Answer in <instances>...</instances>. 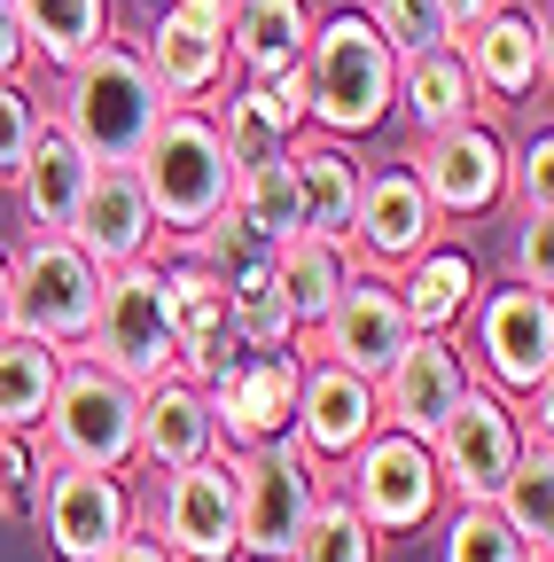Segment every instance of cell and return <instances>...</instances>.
Returning <instances> with one entry per match:
<instances>
[{"instance_id":"1","label":"cell","mask_w":554,"mask_h":562,"mask_svg":"<svg viewBox=\"0 0 554 562\" xmlns=\"http://www.w3.org/2000/svg\"><path fill=\"white\" fill-rule=\"evenodd\" d=\"M297 70H305V125H320L328 140H368V133L391 125L398 55L368 24V9L313 16V40H305V63Z\"/></svg>"},{"instance_id":"2","label":"cell","mask_w":554,"mask_h":562,"mask_svg":"<svg viewBox=\"0 0 554 562\" xmlns=\"http://www.w3.org/2000/svg\"><path fill=\"white\" fill-rule=\"evenodd\" d=\"M47 117L71 133L94 165H133V157L149 149L157 117H165V94H157V79H149L142 47L102 40V47H87L79 63H63V87H55V110H47Z\"/></svg>"},{"instance_id":"3","label":"cell","mask_w":554,"mask_h":562,"mask_svg":"<svg viewBox=\"0 0 554 562\" xmlns=\"http://www.w3.org/2000/svg\"><path fill=\"white\" fill-rule=\"evenodd\" d=\"M133 172L149 188V211H157L165 243H195L227 211V188H235V165H227L219 125H212L203 102H165L149 149L133 157Z\"/></svg>"},{"instance_id":"4","label":"cell","mask_w":554,"mask_h":562,"mask_svg":"<svg viewBox=\"0 0 554 562\" xmlns=\"http://www.w3.org/2000/svg\"><path fill=\"white\" fill-rule=\"evenodd\" d=\"M133 430H142V391L125 375H110L102 360L71 351L63 360V383L39 414V438H47V461H79V469H133Z\"/></svg>"},{"instance_id":"5","label":"cell","mask_w":554,"mask_h":562,"mask_svg":"<svg viewBox=\"0 0 554 562\" xmlns=\"http://www.w3.org/2000/svg\"><path fill=\"white\" fill-rule=\"evenodd\" d=\"M87 360H102L110 375H125L133 391H149L157 375H180L172 360V313H165V258H133L102 273L94 297V328H87Z\"/></svg>"},{"instance_id":"6","label":"cell","mask_w":554,"mask_h":562,"mask_svg":"<svg viewBox=\"0 0 554 562\" xmlns=\"http://www.w3.org/2000/svg\"><path fill=\"white\" fill-rule=\"evenodd\" d=\"M461 328H468L461 351H476V368L493 375V391L508 406L546 398V383H554V297L546 290H523V281L484 290Z\"/></svg>"},{"instance_id":"7","label":"cell","mask_w":554,"mask_h":562,"mask_svg":"<svg viewBox=\"0 0 554 562\" xmlns=\"http://www.w3.org/2000/svg\"><path fill=\"white\" fill-rule=\"evenodd\" d=\"M227 461H235V508H242V562H290L328 476L305 461L297 438H273V446H250Z\"/></svg>"},{"instance_id":"8","label":"cell","mask_w":554,"mask_h":562,"mask_svg":"<svg viewBox=\"0 0 554 562\" xmlns=\"http://www.w3.org/2000/svg\"><path fill=\"white\" fill-rule=\"evenodd\" d=\"M343 501L368 516V531H375V539H406V531L438 524L445 484H438V461H430V446H422V438H406V430H375L352 461H343Z\"/></svg>"},{"instance_id":"9","label":"cell","mask_w":554,"mask_h":562,"mask_svg":"<svg viewBox=\"0 0 554 562\" xmlns=\"http://www.w3.org/2000/svg\"><path fill=\"white\" fill-rule=\"evenodd\" d=\"M9 281H16V328L24 336H47L55 351H79L87 344L94 297H102V266L71 235H32L9 258Z\"/></svg>"},{"instance_id":"10","label":"cell","mask_w":554,"mask_h":562,"mask_svg":"<svg viewBox=\"0 0 554 562\" xmlns=\"http://www.w3.org/2000/svg\"><path fill=\"white\" fill-rule=\"evenodd\" d=\"M430 461H438V484H445V501H493L508 461L523 453V422L500 391H484L468 375V391L453 398V414L438 422V430L422 438Z\"/></svg>"},{"instance_id":"11","label":"cell","mask_w":554,"mask_h":562,"mask_svg":"<svg viewBox=\"0 0 554 562\" xmlns=\"http://www.w3.org/2000/svg\"><path fill=\"white\" fill-rule=\"evenodd\" d=\"M32 524L55 562H102L110 539L133 524V492L117 469H79V461H47L39 469V501Z\"/></svg>"},{"instance_id":"12","label":"cell","mask_w":554,"mask_h":562,"mask_svg":"<svg viewBox=\"0 0 554 562\" xmlns=\"http://www.w3.org/2000/svg\"><path fill=\"white\" fill-rule=\"evenodd\" d=\"M414 180H422V195L438 203V220H484V211L508 203V140L484 125L476 110L430 140H414Z\"/></svg>"},{"instance_id":"13","label":"cell","mask_w":554,"mask_h":562,"mask_svg":"<svg viewBox=\"0 0 554 562\" xmlns=\"http://www.w3.org/2000/svg\"><path fill=\"white\" fill-rule=\"evenodd\" d=\"M297 375H305V351H242V360H227L212 383H203V398H212V422H219V446L227 453H250V446H273L290 438L297 422Z\"/></svg>"},{"instance_id":"14","label":"cell","mask_w":554,"mask_h":562,"mask_svg":"<svg viewBox=\"0 0 554 562\" xmlns=\"http://www.w3.org/2000/svg\"><path fill=\"white\" fill-rule=\"evenodd\" d=\"M157 539L180 562H242V508H235V461L227 453H203V461L165 476Z\"/></svg>"},{"instance_id":"15","label":"cell","mask_w":554,"mask_h":562,"mask_svg":"<svg viewBox=\"0 0 554 562\" xmlns=\"http://www.w3.org/2000/svg\"><path fill=\"white\" fill-rule=\"evenodd\" d=\"M468 351L461 336H438V328H414L391 368L375 375V406H383V430H406V438H430L438 422L453 414V398L468 391Z\"/></svg>"},{"instance_id":"16","label":"cell","mask_w":554,"mask_h":562,"mask_svg":"<svg viewBox=\"0 0 554 562\" xmlns=\"http://www.w3.org/2000/svg\"><path fill=\"white\" fill-rule=\"evenodd\" d=\"M375 430H383L375 375H352V368H336V360H305V375H297V422H290V438L305 446V461L320 476H336Z\"/></svg>"},{"instance_id":"17","label":"cell","mask_w":554,"mask_h":562,"mask_svg":"<svg viewBox=\"0 0 554 562\" xmlns=\"http://www.w3.org/2000/svg\"><path fill=\"white\" fill-rule=\"evenodd\" d=\"M414 336V321H406V305H398V290L383 273H352L343 281V297L305 328V360H336V368H352V375H383L391 368V351Z\"/></svg>"},{"instance_id":"18","label":"cell","mask_w":554,"mask_h":562,"mask_svg":"<svg viewBox=\"0 0 554 562\" xmlns=\"http://www.w3.org/2000/svg\"><path fill=\"white\" fill-rule=\"evenodd\" d=\"M445 235L438 203L422 195V180H414V165H375L360 172V203H352V258L368 273H398L414 250H430Z\"/></svg>"},{"instance_id":"19","label":"cell","mask_w":554,"mask_h":562,"mask_svg":"<svg viewBox=\"0 0 554 562\" xmlns=\"http://www.w3.org/2000/svg\"><path fill=\"white\" fill-rule=\"evenodd\" d=\"M165 313H172V360L188 383H212L227 360H242V336H235V305H227V281L219 266H203L195 250L165 266Z\"/></svg>"},{"instance_id":"20","label":"cell","mask_w":554,"mask_h":562,"mask_svg":"<svg viewBox=\"0 0 554 562\" xmlns=\"http://www.w3.org/2000/svg\"><path fill=\"white\" fill-rule=\"evenodd\" d=\"M102 273L110 266H133V258H165L157 243H165V227H157V211H149V188H142V172L133 165H94V180H87V195H79V220L63 227Z\"/></svg>"},{"instance_id":"21","label":"cell","mask_w":554,"mask_h":562,"mask_svg":"<svg viewBox=\"0 0 554 562\" xmlns=\"http://www.w3.org/2000/svg\"><path fill=\"white\" fill-rule=\"evenodd\" d=\"M461 63H468V79H476V94L484 102H531V94H546V63H554V47H546V24L531 16V9H500L484 16V24H468L461 40Z\"/></svg>"},{"instance_id":"22","label":"cell","mask_w":554,"mask_h":562,"mask_svg":"<svg viewBox=\"0 0 554 562\" xmlns=\"http://www.w3.org/2000/svg\"><path fill=\"white\" fill-rule=\"evenodd\" d=\"M142 63H149V79H157L165 102H203V110H212V94L227 87V70H235L227 32H219V24H203V16H188L180 0H165V16L149 24Z\"/></svg>"},{"instance_id":"23","label":"cell","mask_w":554,"mask_h":562,"mask_svg":"<svg viewBox=\"0 0 554 562\" xmlns=\"http://www.w3.org/2000/svg\"><path fill=\"white\" fill-rule=\"evenodd\" d=\"M203 453H227V446H219V422H212V398H203V383H188V375H157V383L142 391L133 461L157 469V476H172V469H188V461H203Z\"/></svg>"},{"instance_id":"24","label":"cell","mask_w":554,"mask_h":562,"mask_svg":"<svg viewBox=\"0 0 554 562\" xmlns=\"http://www.w3.org/2000/svg\"><path fill=\"white\" fill-rule=\"evenodd\" d=\"M87 180H94V157H87L55 117H39L32 149H24V165H16V180H9L16 203H24V220H32V235H63V227H71Z\"/></svg>"},{"instance_id":"25","label":"cell","mask_w":554,"mask_h":562,"mask_svg":"<svg viewBox=\"0 0 554 562\" xmlns=\"http://www.w3.org/2000/svg\"><path fill=\"white\" fill-rule=\"evenodd\" d=\"M391 290H398V305H406V321L414 328H438V336H461V321H468V305H476V258L461 250V243H430V250H414L398 273H391Z\"/></svg>"},{"instance_id":"26","label":"cell","mask_w":554,"mask_h":562,"mask_svg":"<svg viewBox=\"0 0 554 562\" xmlns=\"http://www.w3.org/2000/svg\"><path fill=\"white\" fill-rule=\"evenodd\" d=\"M468 110H476V79H468L461 47H430V55H406V63H398V94H391V117H398L414 140H430V133L461 125Z\"/></svg>"},{"instance_id":"27","label":"cell","mask_w":554,"mask_h":562,"mask_svg":"<svg viewBox=\"0 0 554 562\" xmlns=\"http://www.w3.org/2000/svg\"><path fill=\"white\" fill-rule=\"evenodd\" d=\"M360 157H352V140H290V180H297V203H305V227L313 235H343L352 243V203H360Z\"/></svg>"},{"instance_id":"28","label":"cell","mask_w":554,"mask_h":562,"mask_svg":"<svg viewBox=\"0 0 554 562\" xmlns=\"http://www.w3.org/2000/svg\"><path fill=\"white\" fill-rule=\"evenodd\" d=\"M360 273V258H352V243L343 235H313V227H297L290 243H273V281H282V297H290V321H297V336L343 297V281Z\"/></svg>"},{"instance_id":"29","label":"cell","mask_w":554,"mask_h":562,"mask_svg":"<svg viewBox=\"0 0 554 562\" xmlns=\"http://www.w3.org/2000/svg\"><path fill=\"white\" fill-rule=\"evenodd\" d=\"M63 360H71V351H55L47 336H24V328L0 336V438H32L39 430V414H47L55 383H63Z\"/></svg>"},{"instance_id":"30","label":"cell","mask_w":554,"mask_h":562,"mask_svg":"<svg viewBox=\"0 0 554 562\" xmlns=\"http://www.w3.org/2000/svg\"><path fill=\"white\" fill-rule=\"evenodd\" d=\"M305 40H313V0H235L227 16L235 70H290L305 63Z\"/></svg>"},{"instance_id":"31","label":"cell","mask_w":554,"mask_h":562,"mask_svg":"<svg viewBox=\"0 0 554 562\" xmlns=\"http://www.w3.org/2000/svg\"><path fill=\"white\" fill-rule=\"evenodd\" d=\"M227 220L242 235H258L265 250L290 243L305 227V203H297V180H290V157H265V165H242L235 188H227Z\"/></svg>"},{"instance_id":"32","label":"cell","mask_w":554,"mask_h":562,"mask_svg":"<svg viewBox=\"0 0 554 562\" xmlns=\"http://www.w3.org/2000/svg\"><path fill=\"white\" fill-rule=\"evenodd\" d=\"M219 281H227V305H235V336H242L250 351H290V344H305V336H297V321H290L282 281H273V250H265V258L227 266Z\"/></svg>"},{"instance_id":"33","label":"cell","mask_w":554,"mask_h":562,"mask_svg":"<svg viewBox=\"0 0 554 562\" xmlns=\"http://www.w3.org/2000/svg\"><path fill=\"white\" fill-rule=\"evenodd\" d=\"M16 24H24V47L32 63H79L87 47L110 40V0H16Z\"/></svg>"},{"instance_id":"34","label":"cell","mask_w":554,"mask_h":562,"mask_svg":"<svg viewBox=\"0 0 554 562\" xmlns=\"http://www.w3.org/2000/svg\"><path fill=\"white\" fill-rule=\"evenodd\" d=\"M290 562H383V539H375L368 516L328 484L320 501H313V516H305V531H297V547H290Z\"/></svg>"},{"instance_id":"35","label":"cell","mask_w":554,"mask_h":562,"mask_svg":"<svg viewBox=\"0 0 554 562\" xmlns=\"http://www.w3.org/2000/svg\"><path fill=\"white\" fill-rule=\"evenodd\" d=\"M531 547L500 524L493 501H453L445 516V539H438V562H523Z\"/></svg>"},{"instance_id":"36","label":"cell","mask_w":554,"mask_h":562,"mask_svg":"<svg viewBox=\"0 0 554 562\" xmlns=\"http://www.w3.org/2000/svg\"><path fill=\"white\" fill-rule=\"evenodd\" d=\"M368 24L391 40V55H430V47H453V24H445V0H368Z\"/></svg>"},{"instance_id":"37","label":"cell","mask_w":554,"mask_h":562,"mask_svg":"<svg viewBox=\"0 0 554 562\" xmlns=\"http://www.w3.org/2000/svg\"><path fill=\"white\" fill-rule=\"evenodd\" d=\"M508 203H516V220H546L554 211V125L546 117L508 149Z\"/></svg>"},{"instance_id":"38","label":"cell","mask_w":554,"mask_h":562,"mask_svg":"<svg viewBox=\"0 0 554 562\" xmlns=\"http://www.w3.org/2000/svg\"><path fill=\"white\" fill-rule=\"evenodd\" d=\"M39 94L24 87V79H0V188L16 180V165H24V149H32V133H39Z\"/></svg>"},{"instance_id":"39","label":"cell","mask_w":554,"mask_h":562,"mask_svg":"<svg viewBox=\"0 0 554 562\" xmlns=\"http://www.w3.org/2000/svg\"><path fill=\"white\" fill-rule=\"evenodd\" d=\"M39 469H47V453H39ZM39 469H32L24 438H0V516H32V501H39Z\"/></svg>"},{"instance_id":"40","label":"cell","mask_w":554,"mask_h":562,"mask_svg":"<svg viewBox=\"0 0 554 562\" xmlns=\"http://www.w3.org/2000/svg\"><path fill=\"white\" fill-rule=\"evenodd\" d=\"M516 281L523 290H554V211L546 220H516Z\"/></svg>"},{"instance_id":"41","label":"cell","mask_w":554,"mask_h":562,"mask_svg":"<svg viewBox=\"0 0 554 562\" xmlns=\"http://www.w3.org/2000/svg\"><path fill=\"white\" fill-rule=\"evenodd\" d=\"M102 562H180V554H172V547H165L157 531H142V524H125V531L110 539V554H102Z\"/></svg>"},{"instance_id":"42","label":"cell","mask_w":554,"mask_h":562,"mask_svg":"<svg viewBox=\"0 0 554 562\" xmlns=\"http://www.w3.org/2000/svg\"><path fill=\"white\" fill-rule=\"evenodd\" d=\"M24 63H32V47L16 24V0H0V79H24Z\"/></svg>"},{"instance_id":"43","label":"cell","mask_w":554,"mask_h":562,"mask_svg":"<svg viewBox=\"0 0 554 562\" xmlns=\"http://www.w3.org/2000/svg\"><path fill=\"white\" fill-rule=\"evenodd\" d=\"M493 9H500V0H445V24H453V40H461L468 24H484Z\"/></svg>"},{"instance_id":"44","label":"cell","mask_w":554,"mask_h":562,"mask_svg":"<svg viewBox=\"0 0 554 562\" xmlns=\"http://www.w3.org/2000/svg\"><path fill=\"white\" fill-rule=\"evenodd\" d=\"M16 328V281H9V250H0V336Z\"/></svg>"},{"instance_id":"45","label":"cell","mask_w":554,"mask_h":562,"mask_svg":"<svg viewBox=\"0 0 554 562\" xmlns=\"http://www.w3.org/2000/svg\"><path fill=\"white\" fill-rule=\"evenodd\" d=\"M180 9H188V16H203V24H219V32H227V16H235V0H180Z\"/></svg>"},{"instance_id":"46","label":"cell","mask_w":554,"mask_h":562,"mask_svg":"<svg viewBox=\"0 0 554 562\" xmlns=\"http://www.w3.org/2000/svg\"><path fill=\"white\" fill-rule=\"evenodd\" d=\"M523 562H554V554H523Z\"/></svg>"}]
</instances>
